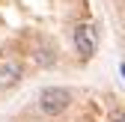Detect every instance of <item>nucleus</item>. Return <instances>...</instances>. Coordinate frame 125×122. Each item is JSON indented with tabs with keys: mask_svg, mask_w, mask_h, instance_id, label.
<instances>
[{
	"mask_svg": "<svg viewBox=\"0 0 125 122\" xmlns=\"http://www.w3.org/2000/svg\"><path fill=\"white\" fill-rule=\"evenodd\" d=\"M48 54H51V51H39V54H36V60H39L42 66H51V63H54V57H48Z\"/></svg>",
	"mask_w": 125,
	"mask_h": 122,
	"instance_id": "20e7f679",
	"label": "nucleus"
},
{
	"mask_svg": "<svg viewBox=\"0 0 125 122\" xmlns=\"http://www.w3.org/2000/svg\"><path fill=\"white\" fill-rule=\"evenodd\" d=\"M74 48L83 60L95 57V48H98V36H95V27L92 24H77L74 27Z\"/></svg>",
	"mask_w": 125,
	"mask_h": 122,
	"instance_id": "f03ea898",
	"label": "nucleus"
},
{
	"mask_svg": "<svg viewBox=\"0 0 125 122\" xmlns=\"http://www.w3.org/2000/svg\"><path fill=\"white\" fill-rule=\"evenodd\" d=\"M69 104H72V92H69L66 86H45L42 92H39V107H42L45 116H60V113H66Z\"/></svg>",
	"mask_w": 125,
	"mask_h": 122,
	"instance_id": "f257e3e1",
	"label": "nucleus"
},
{
	"mask_svg": "<svg viewBox=\"0 0 125 122\" xmlns=\"http://www.w3.org/2000/svg\"><path fill=\"white\" fill-rule=\"evenodd\" d=\"M113 122H125V113H116V119Z\"/></svg>",
	"mask_w": 125,
	"mask_h": 122,
	"instance_id": "39448f33",
	"label": "nucleus"
},
{
	"mask_svg": "<svg viewBox=\"0 0 125 122\" xmlns=\"http://www.w3.org/2000/svg\"><path fill=\"white\" fill-rule=\"evenodd\" d=\"M21 81V66L18 63H3L0 66V86H15Z\"/></svg>",
	"mask_w": 125,
	"mask_h": 122,
	"instance_id": "7ed1b4c3",
	"label": "nucleus"
}]
</instances>
